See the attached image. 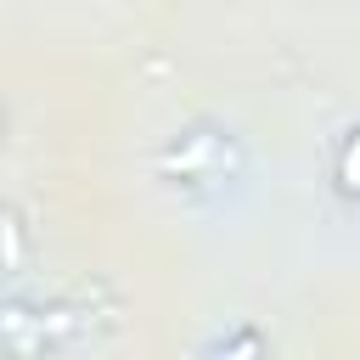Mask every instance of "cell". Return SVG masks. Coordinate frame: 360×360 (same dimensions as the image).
Here are the masks:
<instances>
[{"instance_id":"1","label":"cell","mask_w":360,"mask_h":360,"mask_svg":"<svg viewBox=\"0 0 360 360\" xmlns=\"http://www.w3.org/2000/svg\"><path fill=\"white\" fill-rule=\"evenodd\" d=\"M343 186L349 191H360V135L349 141V152H343Z\"/></svg>"}]
</instances>
